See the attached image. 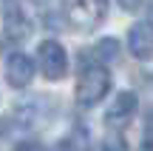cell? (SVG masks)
<instances>
[{
    "instance_id": "1",
    "label": "cell",
    "mask_w": 153,
    "mask_h": 151,
    "mask_svg": "<svg viewBox=\"0 0 153 151\" xmlns=\"http://www.w3.org/2000/svg\"><path fill=\"white\" fill-rule=\"evenodd\" d=\"M111 89V74L102 63L91 60L82 63V71L76 77V103L79 106H97Z\"/></svg>"
},
{
    "instance_id": "2",
    "label": "cell",
    "mask_w": 153,
    "mask_h": 151,
    "mask_svg": "<svg viewBox=\"0 0 153 151\" xmlns=\"http://www.w3.org/2000/svg\"><path fill=\"white\" fill-rule=\"evenodd\" d=\"M105 6H108V0H65V20L74 29L91 32L105 17Z\"/></svg>"
},
{
    "instance_id": "3",
    "label": "cell",
    "mask_w": 153,
    "mask_h": 151,
    "mask_svg": "<svg viewBox=\"0 0 153 151\" xmlns=\"http://www.w3.org/2000/svg\"><path fill=\"white\" fill-rule=\"evenodd\" d=\"M37 63L43 68V74L48 80H60L65 77V68H68V54L57 40H43L37 49Z\"/></svg>"
},
{
    "instance_id": "4",
    "label": "cell",
    "mask_w": 153,
    "mask_h": 151,
    "mask_svg": "<svg viewBox=\"0 0 153 151\" xmlns=\"http://www.w3.org/2000/svg\"><path fill=\"white\" fill-rule=\"evenodd\" d=\"M31 80H34V63L23 51L9 54V60H6V83L11 89H26Z\"/></svg>"
},
{
    "instance_id": "5",
    "label": "cell",
    "mask_w": 153,
    "mask_h": 151,
    "mask_svg": "<svg viewBox=\"0 0 153 151\" xmlns=\"http://www.w3.org/2000/svg\"><path fill=\"white\" fill-rule=\"evenodd\" d=\"M136 94L133 91H119V94L114 97V103H111L108 114H105V120H108V125H114V128H125L128 120H133V114H136Z\"/></svg>"
},
{
    "instance_id": "6",
    "label": "cell",
    "mask_w": 153,
    "mask_h": 151,
    "mask_svg": "<svg viewBox=\"0 0 153 151\" xmlns=\"http://www.w3.org/2000/svg\"><path fill=\"white\" fill-rule=\"evenodd\" d=\"M128 46H131V54L136 60L153 57V26L150 23H133L128 32Z\"/></svg>"
},
{
    "instance_id": "7",
    "label": "cell",
    "mask_w": 153,
    "mask_h": 151,
    "mask_svg": "<svg viewBox=\"0 0 153 151\" xmlns=\"http://www.w3.org/2000/svg\"><path fill=\"white\" fill-rule=\"evenodd\" d=\"M28 32H31V23H28L23 9L14 6V9L6 11V37L9 40H23V37H28Z\"/></svg>"
},
{
    "instance_id": "8",
    "label": "cell",
    "mask_w": 153,
    "mask_h": 151,
    "mask_svg": "<svg viewBox=\"0 0 153 151\" xmlns=\"http://www.w3.org/2000/svg\"><path fill=\"white\" fill-rule=\"evenodd\" d=\"M116 57H119V43H116L114 37H105V40H99L97 43V49H94V57L91 60H97V63H114Z\"/></svg>"
},
{
    "instance_id": "9",
    "label": "cell",
    "mask_w": 153,
    "mask_h": 151,
    "mask_svg": "<svg viewBox=\"0 0 153 151\" xmlns=\"http://www.w3.org/2000/svg\"><path fill=\"white\" fill-rule=\"evenodd\" d=\"M102 151H128V146H125V140H122L119 134H111L108 140L102 143Z\"/></svg>"
},
{
    "instance_id": "10",
    "label": "cell",
    "mask_w": 153,
    "mask_h": 151,
    "mask_svg": "<svg viewBox=\"0 0 153 151\" xmlns=\"http://www.w3.org/2000/svg\"><path fill=\"white\" fill-rule=\"evenodd\" d=\"M145 143L153 146V108L148 111V117H145Z\"/></svg>"
},
{
    "instance_id": "11",
    "label": "cell",
    "mask_w": 153,
    "mask_h": 151,
    "mask_svg": "<svg viewBox=\"0 0 153 151\" xmlns=\"http://www.w3.org/2000/svg\"><path fill=\"white\" fill-rule=\"evenodd\" d=\"M116 3H119L125 11H136L139 6H142V0H116Z\"/></svg>"
},
{
    "instance_id": "12",
    "label": "cell",
    "mask_w": 153,
    "mask_h": 151,
    "mask_svg": "<svg viewBox=\"0 0 153 151\" xmlns=\"http://www.w3.org/2000/svg\"><path fill=\"white\" fill-rule=\"evenodd\" d=\"M14 151H45V148L40 146V143H20Z\"/></svg>"
},
{
    "instance_id": "13",
    "label": "cell",
    "mask_w": 153,
    "mask_h": 151,
    "mask_svg": "<svg viewBox=\"0 0 153 151\" xmlns=\"http://www.w3.org/2000/svg\"><path fill=\"white\" fill-rule=\"evenodd\" d=\"M148 23L153 26V0H148Z\"/></svg>"
}]
</instances>
